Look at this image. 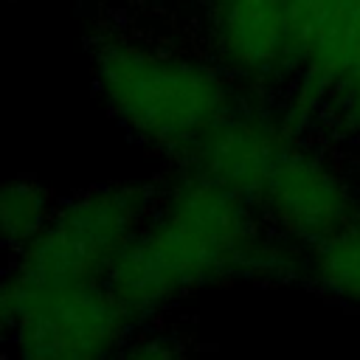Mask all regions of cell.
<instances>
[{
  "label": "cell",
  "instance_id": "cell-1",
  "mask_svg": "<svg viewBox=\"0 0 360 360\" xmlns=\"http://www.w3.org/2000/svg\"><path fill=\"white\" fill-rule=\"evenodd\" d=\"M256 262L259 245L253 242L245 197L205 174H194L118 250L107 284L135 315L225 270Z\"/></svg>",
  "mask_w": 360,
  "mask_h": 360
},
{
  "label": "cell",
  "instance_id": "cell-2",
  "mask_svg": "<svg viewBox=\"0 0 360 360\" xmlns=\"http://www.w3.org/2000/svg\"><path fill=\"white\" fill-rule=\"evenodd\" d=\"M96 76L107 107L158 146H197L228 118L222 82L163 51L110 42L96 56Z\"/></svg>",
  "mask_w": 360,
  "mask_h": 360
},
{
  "label": "cell",
  "instance_id": "cell-3",
  "mask_svg": "<svg viewBox=\"0 0 360 360\" xmlns=\"http://www.w3.org/2000/svg\"><path fill=\"white\" fill-rule=\"evenodd\" d=\"M143 200L135 188H101L62 208L22 248L8 276L20 287L107 278L112 259L141 225Z\"/></svg>",
  "mask_w": 360,
  "mask_h": 360
},
{
  "label": "cell",
  "instance_id": "cell-4",
  "mask_svg": "<svg viewBox=\"0 0 360 360\" xmlns=\"http://www.w3.org/2000/svg\"><path fill=\"white\" fill-rule=\"evenodd\" d=\"M253 200L262 202L287 233L301 239L338 233L349 214L343 186L315 158L295 152L290 143L270 166Z\"/></svg>",
  "mask_w": 360,
  "mask_h": 360
},
{
  "label": "cell",
  "instance_id": "cell-5",
  "mask_svg": "<svg viewBox=\"0 0 360 360\" xmlns=\"http://www.w3.org/2000/svg\"><path fill=\"white\" fill-rule=\"evenodd\" d=\"M287 141L259 121L222 118L194 146L197 174H205L245 200H253Z\"/></svg>",
  "mask_w": 360,
  "mask_h": 360
},
{
  "label": "cell",
  "instance_id": "cell-6",
  "mask_svg": "<svg viewBox=\"0 0 360 360\" xmlns=\"http://www.w3.org/2000/svg\"><path fill=\"white\" fill-rule=\"evenodd\" d=\"M217 25L222 53L239 70L267 73L292 53L287 0H222Z\"/></svg>",
  "mask_w": 360,
  "mask_h": 360
},
{
  "label": "cell",
  "instance_id": "cell-7",
  "mask_svg": "<svg viewBox=\"0 0 360 360\" xmlns=\"http://www.w3.org/2000/svg\"><path fill=\"white\" fill-rule=\"evenodd\" d=\"M48 222L45 197L31 183H8L0 188V239L28 245Z\"/></svg>",
  "mask_w": 360,
  "mask_h": 360
},
{
  "label": "cell",
  "instance_id": "cell-8",
  "mask_svg": "<svg viewBox=\"0 0 360 360\" xmlns=\"http://www.w3.org/2000/svg\"><path fill=\"white\" fill-rule=\"evenodd\" d=\"M315 270L329 290L360 298V225L326 236L315 256Z\"/></svg>",
  "mask_w": 360,
  "mask_h": 360
},
{
  "label": "cell",
  "instance_id": "cell-9",
  "mask_svg": "<svg viewBox=\"0 0 360 360\" xmlns=\"http://www.w3.org/2000/svg\"><path fill=\"white\" fill-rule=\"evenodd\" d=\"M346 79L352 82L354 104H357V110H360V53H357V59H354V65H352V70H349V76H346Z\"/></svg>",
  "mask_w": 360,
  "mask_h": 360
}]
</instances>
